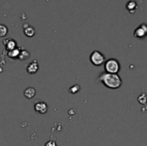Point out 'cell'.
I'll use <instances>...</instances> for the list:
<instances>
[{"mask_svg":"<svg viewBox=\"0 0 147 146\" xmlns=\"http://www.w3.org/2000/svg\"><path fill=\"white\" fill-rule=\"evenodd\" d=\"M138 101H139V102H140V104L146 105V95L145 93H143L141 96H139Z\"/></svg>","mask_w":147,"mask_h":146,"instance_id":"14","label":"cell"},{"mask_svg":"<svg viewBox=\"0 0 147 146\" xmlns=\"http://www.w3.org/2000/svg\"><path fill=\"white\" fill-rule=\"evenodd\" d=\"M147 32V28L146 24H141L134 31V36L136 38H143L146 36Z\"/></svg>","mask_w":147,"mask_h":146,"instance_id":"5","label":"cell"},{"mask_svg":"<svg viewBox=\"0 0 147 146\" xmlns=\"http://www.w3.org/2000/svg\"><path fill=\"white\" fill-rule=\"evenodd\" d=\"M38 70H39V65L36 60H34L27 66V72L28 74H34L38 71Z\"/></svg>","mask_w":147,"mask_h":146,"instance_id":"6","label":"cell"},{"mask_svg":"<svg viewBox=\"0 0 147 146\" xmlns=\"http://www.w3.org/2000/svg\"><path fill=\"white\" fill-rule=\"evenodd\" d=\"M79 90H80V86H79V85H74V86L71 87L70 89H69L70 93H71V94H76V93H78Z\"/></svg>","mask_w":147,"mask_h":146,"instance_id":"15","label":"cell"},{"mask_svg":"<svg viewBox=\"0 0 147 146\" xmlns=\"http://www.w3.org/2000/svg\"><path fill=\"white\" fill-rule=\"evenodd\" d=\"M7 34H8V28L3 24H0V37H4L7 35Z\"/></svg>","mask_w":147,"mask_h":146,"instance_id":"13","label":"cell"},{"mask_svg":"<svg viewBox=\"0 0 147 146\" xmlns=\"http://www.w3.org/2000/svg\"><path fill=\"white\" fill-rule=\"evenodd\" d=\"M45 146H57V145H56V143L54 141H49V142H47Z\"/></svg>","mask_w":147,"mask_h":146,"instance_id":"16","label":"cell"},{"mask_svg":"<svg viewBox=\"0 0 147 146\" xmlns=\"http://www.w3.org/2000/svg\"><path fill=\"white\" fill-rule=\"evenodd\" d=\"M21 49H22V48H21ZM21 49H20L19 55H18L19 59H20V60H25V59H28V57H29L28 52H27V51L24 50V49H22V50H21Z\"/></svg>","mask_w":147,"mask_h":146,"instance_id":"11","label":"cell"},{"mask_svg":"<svg viewBox=\"0 0 147 146\" xmlns=\"http://www.w3.org/2000/svg\"><path fill=\"white\" fill-rule=\"evenodd\" d=\"M23 32L25 34L26 36L28 37H33L35 34L34 28L31 26H29L28 24H24L23 25Z\"/></svg>","mask_w":147,"mask_h":146,"instance_id":"7","label":"cell"},{"mask_svg":"<svg viewBox=\"0 0 147 146\" xmlns=\"http://www.w3.org/2000/svg\"><path fill=\"white\" fill-rule=\"evenodd\" d=\"M34 110L41 114H44L47 112L48 110V107L47 105L46 102H36L34 104Z\"/></svg>","mask_w":147,"mask_h":146,"instance_id":"4","label":"cell"},{"mask_svg":"<svg viewBox=\"0 0 147 146\" xmlns=\"http://www.w3.org/2000/svg\"><path fill=\"white\" fill-rule=\"evenodd\" d=\"M99 81H101L104 86L108 87L111 89H116L120 88L122 84V81L119 75L117 74H111V73H102L99 78Z\"/></svg>","mask_w":147,"mask_h":146,"instance_id":"1","label":"cell"},{"mask_svg":"<svg viewBox=\"0 0 147 146\" xmlns=\"http://www.w3.org/2000/svg\"><path fill=\"white\" fill-rule=\"evenodd\" d=\"M104 69L107 71V73H111V74H116L117 72L120 71L121 65L120 63L117 59H110L105 62L104 65Z\"/></svg>","mask_w":147,"mask_h":146,"instance_id":"2","label":"cell"},{"mask_svg":"<svg viewBox=\"0 0 147 146\" xmlns=\"http://www.w3.org/2000/svg\"><path fill=\"white\" fill-rule=\"evenodd\" d=\"M20 49L21 48H15L11 51H9L8 52V55L9 58H18V55H19V52H20Z\"/></svg>","mask_w":147,"mask_h":146,"instance_id":"12","label":"cell"},{"mask_svg":"<svg viewBox=\"0 0 147 146\" xmlns=\"http://www.w3.org/2000/svg\"><path fill=\"white\" fill-rule=\"evenodd\" d=\"M90 62H91L94 65H96V66L102 65L103 63H105V57H104V55H103L101 52H99V51H94V52L90 54Z\"/></svg>","mask_w":147,"mask_h":146,"instance_id":"3","label":"cell"},{"mask_svg":"<svg viewBox=\"0 0 147 146\" xmlns=\"http://www.w3.org/2000/svg\"><path fill=\"white\" fill-rule=\"evenodd\" d=\"M35 93H36V91H35V89H34V88H32V87H28V88H27L25 90H24V96L26 97V98H28V99H32L34 96H35Z\"/></svg>","mask_w":147,"mask_h":146,"instance_id":"10","label":"cell"},{"mask_svg":"<svg viewBox=\"0 0 147 146\" xmlns=\"http://www.w3.org/2000/svg\"><path fill=\"white\" fill-rule=\"evenodd\" d=\"M126 8L128 9V11H129L130 13H134V12L136 11V9H138V4H137V3H136L135 0H130V1L127 3Z\"/></svg>","mask_w":147,"mask_h":146,"instance_id":"9","label":"cell"},{"mask_svg":"<svg viewBox=\"0 0 147 146\" xmlns=\"http://www.w3.org/2000/svg\"><path fill=\"white\" fill-rule=\"evenodd\" d=\"M3 44L5 46V48L6 50H9V51H11L15 48H16V42L12 40V39H8V40H5L3 41Z\"/></svg>","mask_w":147,"mask_h":146,"instance_id":"8","label":"cell"}]
</instances>
